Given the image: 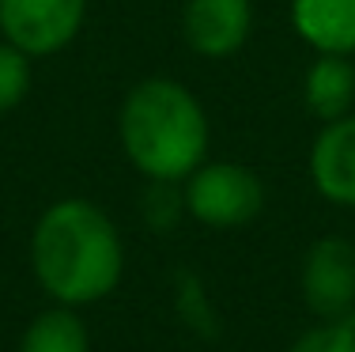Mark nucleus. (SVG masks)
<instances>
[{
    "label": "nucleus",
    "instance_id": "nucleus-7",
    "mask_svg": "<svg viewBox=\"0 0 355 352\" xmlns=\"http://www.w3.org/2000/svg\"><path fill=\"white\" fill-rule=\"evenodd\" d=\"M310 182L336 208H355V110L325 121L310 144Z\"/></svg>",
    "mask_w": 355,
    "mask_h": 352
},
{
    "label": "nucleus",
    "instance_id": "nucleus-1",
    "mask_svg": "<svg viewBox=\"0 0 355 352\" xmlns=\"http://www.w3.org/2000/svg\"><path fill=\"white\" fill-rule=\"evenodd\" d=\"M31 273L49 303L95 307L125 276V239L106 208L87 197H61L42 208L31 231Z\"/></svg>",
    "mask_w": 355,
    "mask_h": 352
},
{
    "label": "nucleus",
    "instance_id": "nucleus-4",
    "mask_svg": "<svg viewBox=\"0 0 355 352\" xmlns=\"http://www.w3.org/2000/svg\"><path fill=\"white\" fill-rule=\"evenodd\" d=\"M299 296L318 322L355 315V242L344 235H321L299 262Z\"/></svg>",
    "mask_w": 355,
    "mask_h": 352
},
{
    "label": "nucleus",
    "instance_id": "nucleus-10",
    "mask_svg": "<svg viewBox=\"0 0 355 352\" xmlns=\"http://www.w3.org/2000/svg\"><path fill=\"white\" fill-rule=\"evenodd\" d=\"M15 352H91V330L76 307L49 303L23 326Z\"/></svg>",
    "mask_w": 355,
    "mask_h": 352
},
{
    "label": "nucleus",
    "instance_id": "nucleus-3",
    "mask_svg": "<svg viewBox=\"0 0 355 352\" xmlns=\"http://www.w3.org/2000/svg\"><path fill=\"white\" fill-rule=\"evenodd\" d=\"M182 201H185V216L197 220L200 228L234 231L265 212L268 194L253 167L231 163V159H205L182 182Z\"/></svg>",
    "mask_w": 355,
    "mask_h": 352
},
{
    "label": "nucleus",
    "instance_id": "nucleus-2",
    "mask_svg": "<svg viewBox=\"0 0 355 352\" xmlns=\"http://www.w3.org/2000/svg\"><path fill=\"white\" fill-rule=\"evenodd\" d=\"M121 152L148 182H185L208 159L212 129L200 99L171 76H148L117 110Z\"/></svg>",
    "mask_w": 355,
    "mask_h": 352
},
{
    "label": "nucleus",
    "instance_id": "nucleus-8",
    "mask_svg": "<svg viewBox=\"0 0 355 352\" xmlns=\"http://www.w3.org/2000/svg\"><path fill=\"white\" fill-rule=\"evenodd\" d=\"M291 27L314 53H355V0H291Z\"/></svg>",
    "mask_w": 355,
    "mask_h": 352
},
{
    "label": "nucleus",
    "instance_id": "nucleus-12",
    "mask_svg": "<svg viewBox=\"0 0 355 352\" xmlns=\"http://www.w3.org/2000/svg\"><path fill=\"white\" fill-rule=\"evenodd\" d=\"M31 91V57L0 38V114L15 110Z\"/></svg>",
    "mask_w": 355,
    "mask_h": 352
},
{
    "label": "nucleus",
    "instance_id": "nucleus-14",
    "mask_svg": "<svg viewBox=\"0 0 355 352\" xmlns=\"http://www.w3.org/2000/svg\"><path fill=\"white\" fill-rule=\"evenodd\" d=\"M144 220L155 231H166L182 220L185 201H182V182H148V194H144Z\"/></svg>",
    "mask_w": 355,
    "mask_h": 352
},
{
    "label": "nucleus",
    "instance_id": "nucleus-11",
    "mask_svg": "<svg viewBox=\"0 0 355 352\" xmlns=\"http://www.w3.org/2000/svg\"><path fill=\"white\" fill-rule=\"evenodd\" d=\"M174 307L193 333H200V337H216L219 333V315H216V307L208 303L205 284L193 273H182L174 280Z\"/></svg>",
    "mask_w": 355,
    "mask_h": 352
},
{
    "label": "nucleus",
    "instance_id": "nucleus-9",
    "mask_svg": "<svg viewBox=\"0 0 355 352\" xmlns=\"http://www.w3.org/2000/svg\"><path fill=\"white\" fill-rule=\"evenodd\" d=\"M302 99H306V110L321 125L352 114L355 110V65H352V57L318 53L314 65L306 69V76H302Z\"/></svg>",
    "mask_w": 355,
    "mask_h": 352
},
{
    "label": "nucleus",
    "instance_id": "nucleus-5",
    "mask_svg": "<svg viewBox=\"0 0 355 352\" xmlns=\"http://www.w3.org/2000/svg\"><path fill=\"white\" fill-rule=\"evenodd\" d=\"M87 19V0H0V35L35 57L72 46Z\"/></svg>",
    "mask_w": 355,
    "mask_h": 352
},
{
    "label": "nucleus",
    "instance_id": "nucleus-6",
    "mask_svg": "<svg viewBox=\"0 0 355 352\" xmlns=\"http://www.w3.org/2000/svg\"><path fill=\"white\" fill-rule=\"evenodd\" d=\"M253 31L250 0H185L182 8V38L197 57L223 61L246 46Z\"/></svg>",
    "mask_w": 355,
    "mask_h": 352
},
{
    "label": "nucleus",
    "instance_id": "nucleus-13",
    "mask_svg": "<svg viewBox=\"0 0 355 352\" xmlns=\"http://www.w3.org/2000/svg\"><path fill=\"white\" fill-rule=\"evenodd\" d=\"M287 352H355V315L336 322H314L291 341Z\"/></svg>",
    "mask_w": 355,
    "mask_h": 352
}]
</instances>
